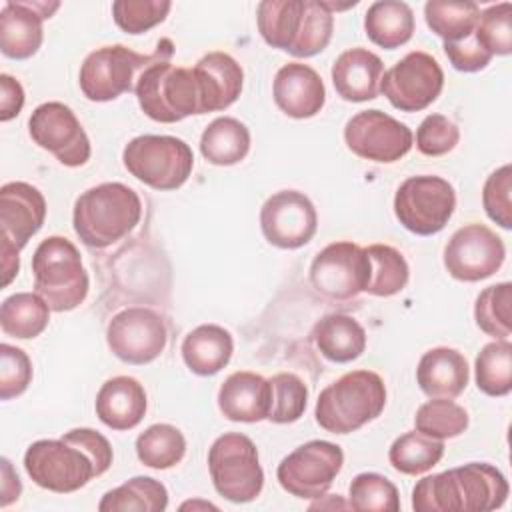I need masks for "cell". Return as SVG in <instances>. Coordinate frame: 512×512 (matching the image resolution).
Returning <instances> with one entry per match:
<instances>
[{
  "label": "cell",
  "mask_w": 512,
  "mask_h": 512,
  "mask_svg": "<svg viewBox=\"0 0 512 512\" xmlns=\"http://www.w3.org/2000/svg\"><path fill=\"white\" fill-rule=\"evenodd\" d=\"M110 464L112 446L92 428H74L58 440H36L24 454V468L32 482L58 494L80 490Z\"/></svg>",
  "instance_id": "obj_1"
},
{
  "label": "cell",
  "mask_w": 512,
  "mask_h": 512,
  "mask_svg": "<svg viewBox=\"0 0 512 512\" xmlns=\"http://www.w3.org/2000/svg\"><path fill=\"white\" fill-rule=\"evenodd\" d=\"M506 476L488 462H470L424 476L412 490L416 512H486L506 502Z\"/></svg>",
  "instance_id": "obj_2"
},
{
  "label": "cell",
  "mask_w": 512,
  "mask_h": 512,
  "mask_svg": "<svg viewBox=\"0 0 512 512\" xmlns=\"http://www.w3.org/2000/svg\"><path fill=\"white\" fill-rule=\"evenodd\" d=\"M258 30L272 48L296 58L322 52L334 30V10L322 0H264L256 8Z\"/></svg>",
  "instance_id": "obj_3"
},
{
  "label": "cell",
  "mask_w": 512,
  "mask_h": 512,
  "mask_svg": "<svg viewBox=\"0 0 512 512\" xmlns=\"http://www.w3.org/2000/svg\"><path fill=\"white\" fill-rule=\"evenodd\" d=\"M140 196L122 182H104L82 192L74 204L72 224L90 248H106L124 238L140 222Z\"/></svg>",
  "instance_id": "obj_4"
},
{
  "label": "cell",
  "mask_w": 512,
  "mask_h": 512,
  "mask_svg": "<svg viewBox=\"0 0 512 512\" xmlns=\"http://www.w3.org/2000/svg\"><path fill=\"white\" fill-rule=\"evenodd\" d=\"M384 406V380L372 370H354L320 392L314 416L326 432L350 434L378 418Z\"/></svg>",
  "instance_id": "obj_5"
},
{
  "label": "cell",
  "mask_w": 512,
  "mask_h": 512,
  "mask_svg": "<svg viewBox=\"0 0 512 512\" xmlns=\"http://www.w3.org/2000/svg\"><path fill=\"white\" fill-rule=\"evenodd\" d=\"M34 290L54 312L80 306L88 294L90 280L78 248L64 236H48L32 256Z\"/></svg>",
  "instance_id": "obj_6"
},
{
  "label": "cell",
  "mask_w": 512,
  "mask_h": 512,
  "mask_svg": "<svg viewBox=\"0 0 512 512\" xmlns=\"http://www.w3.org/2000/svg\"><path fill=\"white\" fill-rule=\"evenodd\" d=\"M136 98L142 112L162 124L204 114V98L194 68L174 66L168 60L150 64L136 80Z\"/></svg>",
  "instance_id": "obj_7"
},
{
  "label": "cell",
  "mask_w": 512,
  "mask_h": 512,
  "mask_svg": "<svg viewBox=\"0 0 512 512\" xmlns=\"http://www.w3.org/2000/svg\"><path fill=\"white\" fill-rule=\"evenodd\" d=\"M172 56L170 40L158 44L152 54H138L122 44L102 46L90 52L78 74L82 94L92 102H108L134 90L136 74L140 76L150 64L168 60Z\"/></svg>",
  "instance_id": "obj_8"
},
{
  "label": "cell",
  "mask_w": 512,
  "mask_h": 512,
  "mask_svg": "<svg viewBox=\"0 0 512 512\" xmlns=\"http://www.w3.org/2000/svg\"><path fill=\"white\" fill-rule=\"evenodd\" d=\"M126 170L154 190L180 188L194 168L190 146L176 136L144 134L132 138L122 152Z\"/></svg>",
  "instance_id": "obj_9"
},
{
  "label": "cell",
  "mask_w": 512,
  "mask_h": 512,
  "mask_svg": "<svg viewBox=\"0 0 512 512\" xmlns=\"http://www.w3.org/2000/svg\"><path fill=\"white\" fill-rule=\"evenodd\" d=\"M208 470L216 492L230 502H252L262 492L264 472L256 444L240 432L222 434L212 442Z\"/></svg>",
  "instance_id": "obj_10"
},
{
  "label": "cell",
  "mask_w": 512,
  "mask_h": 512,
  "mask_svg": "<svg viewBox=\"0 0 512 512\" xmlns=\"http://www.w3.org/2000/svg\"><path fill=\"white\" fill-rule=\"evenodd\" d=\"M454 208L456 192L452 184L440 176H410L394 194V214L398 222L418 236L440 232L452 218Z\"/></svg>",
  "instance_id": "obj_11"
},
{
  "label": "cell",
  "mask_w": 512,
  "mask_h": 512,
  "mask_svg": "<svg viewBox=\"0 0 512 512\" xmlns=\"http://www.w3.org/2000/svg\"><path fill=\"white\" fill-rule=\"evenodd\" d=\"M344 452L338 444L310 440L290 452L278 464L280 486L296 498H322L340 474Z\"/></svg>",
  "instance_id": "obj_12"
},
{
  "label": "cell",
  "mask_w": 512,
  "mask_h": 512,
  "mask_svg": "<svg viewBox=\"0 0 512 512\" xmlns=\"http://www.w3.org/2000/svg\"><path fill=\"white\" fill-rule=\"evenodd\" d=\"M444 72L434 56L422 50L408 52L384 72L380 90L388 102L402 112L428 108L442 92Z\"/></svg>",
  "instance_id": "obj_13"
},
{
  "label": "cell",
  "mask_w": 512,
  "mask_h": 512,
  "mask_svg": "<svg viewBox=\"0 0 512 512\" xmlns=\"http://www.w3.org/2000/svg\"><path fill=\"white\" fill-rule=\"evenodd\" d=\"M34 144L48 150L64 166L76 168L90 158V140L76 114L62 102H44L28 118Z\"/></svg>",
  "instance_id": "obj_14"
},
{
  "label": "cell",
  "mask_w": 512,
  "mask_h": 512,
  "mask_svg": "<svg viewBox=\"0 0 512 512\" xmlns=\"http://www.w3.org/2000/svg\"><path fill=\"white\" fill-rule=\"evenodd\" d=\"M368 278L370 258L362 246L350 240L328 244L310 264L312 286L334 300H348L364 292Z\"/></svg>",
  "instance_id": "obj_15"
},
{
  "label": "cell",
  "mask_w": 512,
  "mask_h": 512,
  "mask_svg": "<svg viewBox=\"0 0 512 512\" xmlns=\"http://www.w3.org/2000/svg\"><path fill=\"white\" fill-rule=\"evenodd\" d=\"M346 146L360 158L390 164L410 152L412 130L382 110H362L344 126Z\"/></svg>",
  "instance_id": "obj_16"
},
{
  "label": "cell",
  "mask_w": 512,
  "mask_h": 512,
  "mask_svg": "<svg viewBox=\"0 0 512 512\" xmlns=\"http://www.w3.org/2000/svg\"><path fill=\"white\" fill-rule=\"evenodd\" d=\"M166 326L150 308L132 306L120 310L106 328L108 348L126 364H148L166 348Z\"/></svg>",
  "instance_id": "obj_17"
},
{
  "label": "cell",
  "mask_w": 512,
  "mask_h": 512,
  "mask_svg": "<svg viewBox=\"0 0 512 512\" xmlns=\"http://www.w3.org/2000/svg\"><path fill=\"white\" fill-rule=\"evenodd\" d=\"M506 248L502 238L484 224H466L458 228L446 248L444 266L448 274L462 282H478L502 266Z\"/></svg>",
  "instance_id": "obj_18"
},
{
  "label": "cell",
  "mask_w": 512,
  "mask_h": 512,
  "mask_svg": "<svg viewBox=\"0 0 512 512\" xmlns=\"http://www.w3.org/2000/svg\"><path fill=\"white\" fill-rule=\"evenodd\" d=\"M260 228L272 246L294 250L312 240L318 228V214L306 194L280 190L262 204Z\"/></svg>",
  "instance_id": "obj_19"
},
{
  "label": "cell",
  "mask_w": 512,
  "mask_h": 512,
  "mask_svg": "<svg viewBox=\"0 0 512 512\" xmlns=\"http://www.w3.org/2000/svg\"><path fill=\"white\" fill-rule=\"evenodd\" d=\"M60 8V2H6L0 10V50L6 58L26 60L42 46V22Z\"/></svg>",
  "instance_id": "obj_20"
},
{
  "label": "cell",
  "mask_w": 512,
  "mask_h": 512,
  "mask_svg": "<svg viewBox=\"0 0 512 512\" xmlns=\"http://www.w3.org/2000/svg\"><path fill=\"white\" fill-rule=\"evenodd\" d=\"M46 218V200L42 192L28 182H6L0 188V240L22 250L42 228Z\"/></svg>",
  "instance_id": "obj_21"
},
{
  "label": "cell",
  "mask_w": 512,
  "mask_h": 512,
  "mask_svg": "<svg viewBox=\"0 0 512 512\" xmlns=\"http://www.w3.org/2000/svg\"><path fill=\"white\" fill-rule=\"evenodd\" d=\"M272 94L276 106L286 116L298 120L316 116L326 102L320 74L302 62H288L276 72Z\"/></svg>",
  "instance_id": "obj_22"
},
{
  "label": "cell",
  "mask_w": 512,
  "mask_h": 512,
  "mask_svg": "<svg viewBox=\"0 0 512 512\" xmlns=\"http://www.w3.org/2000/svg\"><path fill=\"white\" fill-rule=\"evenodd\" d=\"M384 64L366 48H350L332 64V82L340 98L348 102L374 100L380 92Z\"/></svg>",
  "instance_id": "obj_23"
},
{
  "label": "cell",
  "mask_w": 512,
  "mask_h": 512,
  "mask_svg": "<svg viewBox=\"0 0 512 512\" xmlns=\"http://www.w3.org/2000/svg\"><path fill=\"white\" fill-rule=\"evenodd\" d=\"M218 408L232 422H260L270 412V382L256 372H234L218 390Z\"/></svg>",
  "instance_id": "obj_24"
},
{
  "label": "cell",
  "mask_w": 512,
  "mask_h": 512,
  "mask_svg": "<svg viewBox=\"0 0 512 512\" xmlns=\"http://www.w3.org/2000/svg\"><path fill=\"white\" fill-rule=\"evenodd\" d=\"M146 390L132 376L106 380L96 394V416L112 430H130L146 414Z\"/></svg>",
  "instance_id": "obj_25"
},
{
  "label": "cell",
  "mask_w": 512,
  "mask_h": 512,
  "mask_svg": "<svg viewBox=\"0 0 512 512\" xmlns=\"http://www.w3.org/2000/svg\"><path fill=\"white\" fill-rule=\"evenodd\" d=\"M468 362L462 352L448 346L430 348L422 354L416 380L428 398H456L468 384Z\"/></svg>",
  "instance_id": "obj_26"
},
{
  "label": "cell",
  "mask_w": 512,
  "mask_h": 512,
  "mask_svg": "<svg viewBox=\"0 0 512 512\" xmlns=\"http://www.w3.org/2000/svg\"><path fill=\"white\" fill-rule=\"evenodd\" d=\"M194 72L198 76L202 98H204V114L226 110L234 104L242 92L244 72L242 66L226 52H208L202 56Z\"/></svg>",
  "instance_id": "obj_27"
},
{
  "label": "cell",
  "mask_w": 512,
  "mask_h": 512,
  "mask_svg": "<svg viewBox=\"0 0 512 512\" xmlns=\"http://www.w3.org/2000/svg\"><path fill=\"white\" fill-rule=\"evenodd\" d=\"M184 364L198 376L220 372L232 358V334L218 324H200L182 340Z\"/></svg>",
  "instance_id": "obj_28"
},
{
  "label": "cell",
  "mask_w": 512,
  "mask_h": 512,
  "mask_svg": "<svg viewBox=\"0 0 512 512\" xmlns=\"http://www.w3.org/2000/svg\"><path fill=\"white\" fill-rule=\"evenodd\" d=\"M312 338L320 354L338 364L356 360L366 348L362 324L348 314H326L314 324Z\"/></svg>",
  "instance_id": "obj_29"
},
{
  "label": "cell",
  "mask_w": 512,
  "mask_h": 512,
  "mask_svg": "<svg viewBox=\"0 0 512 512\" xmlns=\"http://www.w3.org/2000/svg\"><path fill=\"white\" fill-rule=\"evenodd\" d=\"M364 30L376 46L400 48L414 34V12L406 2L378 0L364 14Z\"/></svg>",
  "instance_id": "obj_30"
},
{
  "label": "cell",
  "mask_w": 512,
  "mask_h": 512,
  "mask_svg": "<svg viewBox=\"0 0 512 512\" xmlns=\"http://www.w3.org/2000/svg\"><path fill=\"white\" fill-rule=\"evenodd\" d=\"M250 150V130L232 116L212 120L200 136L202 156L216 166H232L246 158Z\"/></svg>",
  "instance_id": "obj_31"
},
{
  "label": "cell",
  "mask_w": 512,
  "mask_h": 512,
  "mask_svg": "<svg viewBox=\"0 0 512 512\" xmlns=\"http://www.w3.org/2000/svg\"><path fill=\"white\" fill-rule=\"evenodd\" d=\"M50 320V306L36 292H18L0 306V328L6 336L28 340L40 336Z\"/></svg>",
  "instance_id": "obj_32"
},
{
  "label": "cell",
  "mask_w": 512,
  "mask_h": 512,
  "mask_svg": "<svg viewBox=\"0 0 512 512\" xmlns=\"http://www.w3.org/2000/svg\"><path fill=\"white\" fill-rule=\"evenodd\" d=\"M168 506L166 486L150 476H134L122 486L108 490L100 504V512H162Z\"/></svg>",
  "instance_id": "obj_33"
},
{
  "label": "cell",
  "mask_w": 512,
  "mask_h": 512,
  "mask_svg": "<svg viewBox=\"0 0 512 512\" xmlns=\"http://www.w3.org/2000/svg\"><path fill=\"white\" fill-rule=\"evenodd\" d=\"M480 8L470 0H430L424 4L428 28L444 42H460L474 34Z\"/></svg>",
  "instance_id": "obj_34"
},
{
  "label": "cell",
  "mask_w": 512,
  "mask_h": 512,
  "mask_svg": "<svg viewBox=\"0 0 512 512\" xmlns=\"http://www.w3.org/2000/svg\"><path fill=\"white\" fill-rule=\"evenodd\" d=\"M442 456L444 442L430 438L418 430L398 436L388 450V460L392 468L408 476H416L430 470L440 462Z\"/></svg>",
  "instance_id": "obj_35"
},
{
  "label": "cell",
  "mask_w": 512,
  "mask_h": 512,
  "mask_svg": "<svg viewBox=\"0 0 512 512\" xmlns=\"http://www.w3.org/2000/svg\"><path fill=\"white\" fill-rule=\"evenodd\" d=\"M186 454V438L172 424H152L136 438L138 460L156 470L176 466Z\"/></svg>",
  "instance_id": "obj_36"
},
{
  "label": "cell",
  "mask_w": 512,
  "mask_h": 512,
  "mask_svg": "<svg viewBox=\"0 0 512 512\" xmlns=\"http://www.w3.org/2000/svg\"><path fill=\"white\" fill-rule=\"evenodd\" d=\"M364 250L370 258V278L364 292L382 298L398 294L410 276L406 258L388 244H372Z\"/></svg>",
  "instance_id": "obj_37"
},
{
  "label": "cell",
  "mask_w": 512,
  "mask_h": 512,
  "mask_svg": "<svg viewBox=\"0 0 512 512\" xmlns=\"http://www.w3.org/2000/svg\"><path fill=\"white\" fill-rule=\"evenodd\" d=\"M476 386L488 396H506L512 390V344L494 340L476 356Z\"/></svg>",
  "instance_id": "obj_38"
},
{
  "label": "cell",
  "mask_w": 512,
  "mask_h": 512,
  "mask_svg": "<svg viewBox=\"0 0 512 512\" xmlns=\"http://www.w3.org/2000/svg\"><path fill=\"white\" fill-rule=\"evenodd\" d=\"M510 306H512L510 282H500L484 288L478 294L474 304V320L478 328L496 340H508L512 332Z\"/></svg>",
  "instance_id": "obj_39"
},
{
  "label": "cell",
  "mask_w": 512,
  "mask_h": 512,
  "mask_svg": "<svg viewBox=\"0 0 512 512\" xmlns=\"http://www.w3.org/2000/svg\"><path fill=\"white\" fill-rule=\"evenodd\" d=\"M414 426L436 440L454 438L468 428V412L450 398H432L416 410Z\"/></svg>",
  "instance_id": "obj_40"
},
{
  "label": "cell",
  "mask_w": 512,
  "mask_h": 512,
  "mask_svg": "<svg viewBox=\"0 0 512 512\" xmlns=\"http://www.w3.org/2000/svg\"><path fill=\"white\" fill-rule=\"evenodd\" d=\"M348 506L358 512H398V488L382 474L362 472L350 484Z\"/></svg>",
  "instance_id": "obj_41"
},
{
  "label": "cell",
  "mask_w": 512,
  "mask_h": 512,
  "mask_svg": "<svg viewBox=\"0 0 512 512\" xmlns=\"http://www.w3.org/2000/svg\"><path fill=\"white\" fill-rule=\"evenodd\" d=\"M270 412L268 418L274 424L296 422L308 404L306 384L292 372H280L270 380Z\"/></svg>",
  "instance_id": "obj_42"
},
{
  "label": "cell",
  "mask_w": 512,
  "mask_h": 512,
  "mask_svg": "<svg viewBox=\"0 0 512 512\" xmlns=\"http://www.w3.org/2000/svg\"><path fill=\"white\" fill-rule=\"evenodd\" d=\"M474 40L490 54L508 56L512 52V4L500 2L478 14Z\"/></svg>",
  "instance_id": "obj_43"
},
{
  "label": "cell",
  "mask_w": 512,
  "mask_h": 512,
  "mask_svg": "<svg viewBox=\"0 0 512 512\" xmlns=\"http://www.w3.org/2000/svg\"><path fill=\"white\" fill-rule=\"evenodd\" d=\"M170 8L168 0H116L112 4V18L120 30L142 34L164 22Z\"/></svg>",
  "instance_id": "obj_44"
},
{
  "label": "cell",
  "mask_w": 512,
  "mask_h": 512,
  "mask_svg": "<svg viewBox=\"0 0 512 512\" xmlns=\"http://www.w3.org/2000/svg\"><path fill=\"white\" fill-rule=\"evenodd\" d=\"M510 192H512V168L510 164H504L486 178L484 190H482V204L488 218L506 230L512 228Z\"/></svg>",
  "instance_id": "obj_45"
},
{
  "label": "cell",
  "mask_w": 512,
  "mask_h": 512,
  "mask_svg": "<svg viewBox=\"0 0 512 512\" xmlns=\"http://www.w3.org/2000/svg\"><path fill=\"white\" fill-rule=\"evenodd\" d=\"M32 380V362L22 348L0 344V398L20 396Z\"/></svg>",
  "instance_id": "obj_46"
},
{
  "label": "cell",
  "mask_w": 512,
  "mask_h": 512,
  "mask_svg": "<svg viewBox=\"0 0 512 512\" xmlns=\"http://www.w3.org/2000/svg\"><path fill=\"white\" fill-rule=\"evenodd\" d=\"M458 140V126L444 114H428L416 130V148L426 156L448 154Z\"/></svg>",
  "instance_id": "obj_47"
},
{
  "label": "cell",
  "mask_w": 512,
  "mask_h": 512,
  "mask_svg": "<svg viewBox=\"0 0 512 512\" xmlns=\"http://www.w3.org/2000/svg\"><path fill=\"white\" fill-rule=\"evenodd\" d=\"M444 52L450 64L460 72H478L492 60V56L474 40V34L460 42H444Z\"/></svg>",
  "instance_id": "obj_48"
},
{
  "label": "cell",
  "mask_w": 512,
  "mask_h": 512,
  "mask_svg": "<svg viewBox=\"0 0 512 512\" xmlns=\"http://www.w3.org/2000/svg\"><path fill=\"white\" fill-rule=\"evenodd\" d=\"M24 106V88L10 74H0V120L8 122Z\"/></svg>",
  "instance_id": "obj_49"
},
{
  "label": "cell",
  "mask_w": 512,
  "mask_h": 512,
  "mask_svg": "<svg viewBox=\"0 0 512 512\" xmlns=\"http://www.w3.org/2000/svg\"><path fill=\"white\" fill-rule=\"evenodd\" d=\"M18 252L10 242L0 240V256H2V286H8L12 282V278L18 274L20 268V260H18Z\"/></svg>",
  "instance_id": "obj_50"
},
{
  "label": "cell",
  "mask_w": 512,
  "mask_h": 512,
  "mask_svg": "<svg viewBox=\"0 0 512 512\" xmlns=\"http://www.w3.org/2000/svg\"><path fill=\"white\" fill-rule=\"evenodd\" d=\"M2 506H8L12 500H18L22 492V484L18 476L12 472V466L6 458H2Z\"/></svg>",
  "instance_id": "obj_51"
}]
</instances>
